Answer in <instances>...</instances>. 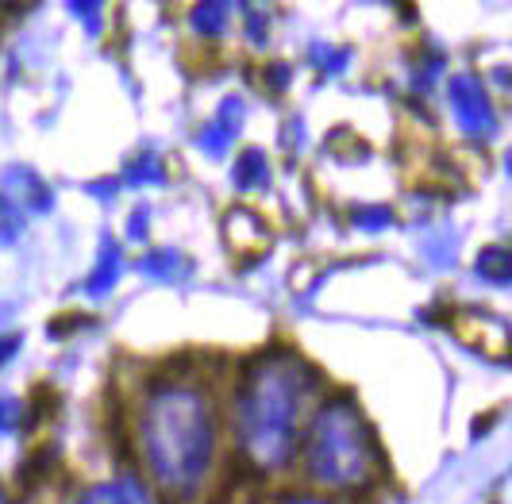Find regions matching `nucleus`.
<instances>
[{
  "label": "nucleus",
  "instance_id": "1",
  "mask_svg": "<svg viewBox=\"0 0 512 504\" xmlns=\"http://www.w3.org/2000/svg\"><path fill=\"white\" fill-rule=\"evenodd\" d=\"M316 381V370L297 351H266L243 370L235 393V431L258 470H278L293 458Z\"/></svg>",
  "mask_w": 512,
  "mask_h": 504
},
{
  "label": "nucleus",
  "instance_id": "2",
  "mask_svg": "<svg viewBox=\"0 0 512 504\" xmlns=\"http://www.w3.org/2000/svg\"><path fill=\"white\" fill-rule=\"evenodd\" d=\"M139 443L158 489L189 497L208 478L216 454V408L205 389L162 381L139 408Z\"/></svg>",
  "mask_w": 512,
  "mask_h": 504
},
{
  "label": "nucleus",
  "instance_id": "3",
  "mask_svg": "<svg viewBox=\"0 0 512 504\" xmlns=\"http://www.w3.org/2000/svg\"><path fill=\"white\" fill-rule=\"evenodd\" d=\"M301 458H305L308 481L324 489L347 493L366 485L378 466V443L359 404L351 397H332L320 404L316 416L308 420Z\"/></svg>",
  "mask_w": 512,
  "mask_h": 504
},
{
  "label": "nucleus",
  "instance_id": "4",
  "mask_svg": "<svg viewBox=\"0 0 512 504\" xmlns=\"http://www.w3.org/2000/svg\"><path fill=\"white\" fill-rule=\"evenodd\" d=\"M74 504H158V501H154V489L143 478L116 474V478L89 485Z\"/></svg>",
  "mask_w": 512,
  "mask_h": 504
},
{
  "label": "nucleus",
  "instance_id": "5",
  "mask_svg": "<svg viewBox=\"0 0 512 504\" xmlns=\"http://www.w3.org/2000/svg\"><path fill=\"white\" fill-rule=\"evenodd\" d=\"M282 504H328V501H320V497H293V501H282Z\"/></svg>",
  "mask_w": 512,
  "mask_h": 504
},
{
  "label": "nucleus",
  "instance_id": "6",
  "mask_svg": "<svg viewBox=\"0 0 512 504\" xmlns=\"http://www.w3.org/2000/svg\"><path fill=\"white\" fill-rule=\"evenodd\" d=\"M0 504H12V501H8V493H4V489H0Z\"/></svg>",
  "mask_w": 512,
  "mask_h": 504
}]
</instances>
